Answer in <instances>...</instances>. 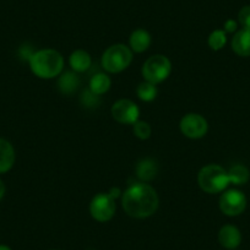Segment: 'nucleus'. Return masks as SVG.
<instances>
[{"instance_id": "1", "label": "nucleus", "mask_w": 250, "mask_h": 250, "mask_svg": "<svg viewBox=\"0 0 250 250\" xmlns=\"http://www.w3.org/2000/svg\"><path fill=\"white\" fill-rule=\"evenodd\" d=\"M158 195L151 185L135 183L122 194L123 208L130 217L147 218L157 211Z\"/></svg>"}, {"instance_id": "2", "label": "nucleus", "mask_w": 250, "mask_h": 250, "mask_svg": "<svg viewBox=\"0 0 250 250\" xmlns=\"http://www.w3.org/2000/svg\"><path fill=\"white\" fill-rule=\"evenodd\" d=\"M30 68L41 79L57 78L64 68V58L55 49L37 50L31 54Z\"/></svg>"}, {"instance_id": "3", "label": "nucleus", "mask_w": 250, "mask_h": 250, "mask_svg": "<svg viewBox=\"0 0 250 250\" xmlns=\"http://www.w3.org/2000/svg\"><path fill=\"white\" fill-rule=\"evenodd\" d=\"M199 187L208 194L222 193L229 185L228 172L218 165H208L198 174Z\"/></svg>"}, {"instance_id": "4", "label": "nucleus", "mask_w": 250, "mask_h": 250, "mask_svg": "<svg viewBox=\"0 0 250 250\" xmlns=\"http://www.w3.org/2000/svg\"><path fill=\"white\" fill-rule=\"evenodd\" d=\"M133 60V50L125 44L110 45L102 55V66L110 74H117L125 70Z\"/></svg>"}, {"instance_id": "5", "label": "nucleus", "mask_w": 250, "mask_h": 250, "mask_svg": "<svg viewBox=\"0 0 250 250\" xmlns=\"http://www.w3.org/2000/svg\"><path fill=\"white\" fill-rule=\"evenodd\" d=\"M172 71V62L167 57L162 54H156L148 58L143 65V73L145 81L157 85L165 81Z\"/></svg>"}, {"instance_id": "6", "label": "nucleus", "mask_w": 250, "mask_h": 250, "mask_svg": "<svg viewBox=\"0 0 250 250\" xmlns=\"http://www.w3.org/2000/svg\"><path fill=\"white\" fill-rule=\"evenodd\" d=\"M115 200L108 193H100L90 204V213L98 222H107L115 215Z\"/></svg>"}, {"instance_id": "7", "label": "nucleus", "mask_w": 250, "mask_h": 250, "mask_svg": "<svg viewBox=\"0 0 250 250\" xmlns=\"http://www.w3.org/2000/svg\"><path fill=\"white\" fill-rule=\"evenodd\" d=\"M218 205L222 213L229 217H234L244 212L247 208V198L243 191L238 189H229L221 195Z\"/></svg>"}, {"instance_id": "8", "label": "nucleus", "mask_w": 250, "mask_h": 250, "mask_svg": "<svg viewBox=\"0 0 250 250\" xmlns=\"http://www.w3.org/2000/svg\"><path fill=\"white\" fill-rule=\"evenodd\" d=\"M180 131L189 139H200L206 135L208 124L203 115L198 113H189L180 120Z\"/></svg>"}, {"instance_id": "9", "label": "nucleus", "mask_w": 250, "mask_h": 250, "mask_svg": "<svg viewBox=\"0 0 250 250\" xmlns=\"http://www.w3.org/2000/svg\"><path fill=\"white\" fill-rule=\"evenodd\" d=\"M112 115L120 124L134 125L139 120L140 109L133 101L123 98L113 104Z\"/></svg>"}, {"instance_id": "10", "label": "nucleus", "mask_w": 250, "mask_h": 250, "mask_svg": "<svg viewBox=\"0 0 250 250\" xmlns=\"http://www.w3.org/2000/svg\"><path fill=\"white\" fill-rule=\"evenodd\" d=\"M218 242L223 248L228 250H234L239 247L242 242L240 230L233 225H226L218 232Z\"/></svg>"}, {"instance_id": "11", "label": "nucleus", "mask_w": 250, "mask_h": 250, "mask_svg": "<svg viewBox=\"0 0 250 250\" xmlns=\"http://www.w3.org/2000/svg\"><path fill=\"white\" fill-rule=\"evenodd\" d=\"M232 49L239 57H250V28L235 32L232 38Z\"/></svg>"}, {"instance_id": "12", "label": "nucleus", "mask_w": 250, "mask_h": 250, "mask_svg": "<svg viewBox=\"0 0 250 250\" xmlns=\"http://www.w3.org/2000/svg\"><path fill=\"white\" fill-rule=\"evenodd\" d=\"M15 162V150L5 139H0V173L11 169Z\"/></svg>"}, {"instance_id": "13", "label": "nucleus", "mask_w": 250, "mask_h": 250, "mask_svg": "<svg viewBox=\"0 0 250 250\" xmlns=\"http://www.w3.org/2000/svg\"><path fill=\"white\" fill-rule=\"evenodd\" d=\"M130 49L135 53H144L148 49L151 44V36L146 30L139 28L130 35L129 38Z\"/></svg>"}, {"instance_id": "14", "label": "nucleus", "mask_w": 250, "mask_h": 250, "mask_svg": "<svg viewBox=\"0 0 250 250\" xmlns=\"http://www.w3.org/2000/svg\"><path fill=\"white\" fill-rule=\"evenodd\" d=\"M69 64L75 73H85L92 64V59L86 50L78 49L71 53L69 58Z\"/></svg>"}, {"instance_id": "15", "label": "nucleus", "mask_w": 250, "mask_h": 250, "mask_svg": "<svg viewBox=\"0 0 250 250\" xmlns=\"http://www.w3.org/2000/svg\"><path fill=\"white\" fill-rule=\"evenodd\" d=\"M158 173V166L151 158H145V160L140 161L136 166V175L140 178L141 180L145 182H150V180L155 179V177Z\"/></svg>"}, {"instance_id": "16", "label": "nucleus", "mask_w": 250, "mask_h": 250, "mask_svg": "<svg viewBox=\"0 0 250 250\" xmlns=\"http://www.w3.org/2000/svg\"><path fill=\"white\" fill-rule=\"evenodd\" d=\"M79 85H80V79L73 71H66L58 80V87H59L60 92L64 93V95L74 93L78 90Z\"/></svg>"}, {"instance_id": "17", "label": "nucleus", "mask_w": 250, "mask_h": 250, "mask_svg": "<svg viewBox=\"0 0 250 250\" xmlns=\"http://www.w3.org/2000/svg\"><path fill=\"white\" fill-rule=\"evenodd\" d=\"M110 85H112V81H110L109 76L107 74L98 73L91 78L90 88L88 90L92 93H95V95L101 96L109 90Z\"/></svg>"}, {"instance_id": "18", "label": "nucleus", "mask_w": 250, "mask_h": 250, "mask_svg": "<svg viewBox=\"0 0 250 250\" xmlns=\"http://www.w3.org/2000/svg\"><path fill=\"white\" fill-rule=\"evenodd\" d=\"M227 172L228 178H229V183L233 185H244L249 180V169L243 165H234Z\"/></svg>"}, {"instance_id": "19", "label": "nucleus", "mask_w": 250, "mask_h": 250, "mask_svg": "<svg viewBox=\"0 0 250 250\" xmlns=\"http://www.w3.org/2000/svg\"><path fill=\"white\" fill-rule=\"evenodd\" d=\"M136 93L138 97L144 102H151L157 96V87L153 83H148V81H144L136 88Z\"/></svg>"}, {"instance_id": "20", "label": "nucleus", "mask_w": 250, "mask_h": 250, "mask_svg": "<svg viewBox=\"0 0 250 250\" xmlns=\"http://www.w3.org/2000/svg\"><path fill=\"white\" fill-rule=\"evenodd\" d=\"M208 43L212 50H221L227 43V33L223 30H215L208 36Z\"/></svg>"}, {"instance_id": "21", "label": "nucleus", "mask_w": 250, "mask_h": 250, "mask_svg": "<svg viewBox=\"0 0 250 250\" xmlns=\"http://www.w3.org/2000/svg\"><path fill=\"white\" fill-rule=\"evenodd\" d=\"M151 131L152 130H151V126L148 123L143 122V120H138L134 124V134L140 140H147L151 136Z\"/></svg>"}, {"instance_id": "22", "label": "nucleus", "mask_w": 250, "mask_h": 250, "mask_svg": "<svg viewBox=\"0 0 250 250\" xmlns=\"http://www.w3.org/2000/svg\"><path fill=\"white\" fill-rule=\"evenodd\" d=\"M238 22L243 28H250V5L243 6L238 13Z\"/></svg>"}, {"instance_id": "23", "label": "nucleus", "mask_w": 250, "mask_h": 250, "mask_svg": "<svg viewBox=\"0 0 250 250\" xmlns=\"http://www.w3.org/2000/svg\"><path fill=\"white\" fill-rule=\"evenodd\" d=\"M98 97L100 96L95 95V93L91 92L90 90L85 91V92L83 93V97H81V102H83V105H86V107H97L98 103H100V100H98Z\"/></svg>"}, {"instance_id": "24", "label": "nucleus", "mask_w": 250, "mask_h": 250, "mask_svg": "<svg viewBox=\"0 0 250 250\" xmlns=\"http://www.w3.org/2000/svg\"><path fill=\"white\" fill-rule=\"evenodd\" d=\"M237 27H238L237 21L227 20L225 23V27H223V31H225L226 33H233L237 31Z\"/></svg>"}, {"instance_id": "25", "label": "nucleus", "mask_w": 250, "mask_h": 250, "mask_svg": "<svg viewBox=\"0 0 250 250\" xmlns=\"http://www.w3.org/2000/svg\"><path fill=\"white\" fill-rule=\"evenodd\" d=\"M108 194H109L110 196H112L113 199H117V198H119V196H122V191H120V189L119 188H112V189H110L109 191H108Z\"/></svg>"}, {"instance_id": "26", "label": "nucleus", "mask_w": 250, "mask_h": 250, "mask_svg": "<svg viewBox=\"0 0 250 250\" xmlns=\"http://www.w3.org/2000/svg\"><path fill=\"white\" fill-rule=\"evenodd\" d=\"M4 194H5V185H4V183L0 179V200L3 199Z\"/></svg>"}, {"instance_id": "27", "label": "nucleus", "mask_w": 250, "mask_h": 250, "mask_svg": "<svg viewBox=\"0 0 250 250\" xmlns=\"http://www.w3.org/2000/svg\"><path fill=\"white\" fill-rule=\"evenodd\" d=\"M0 250H11V249L9 247H6V245H0Z\"/></svg>"}]
</instances>
